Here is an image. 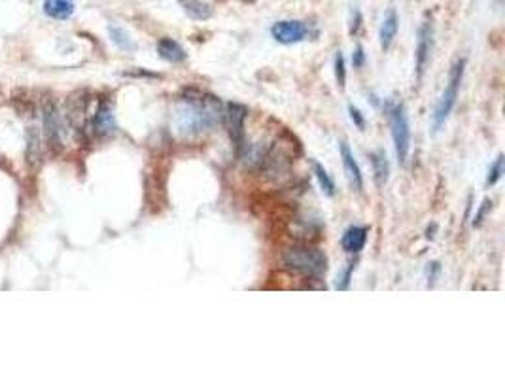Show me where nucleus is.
Returning a JSON list of instances; mask_svg holds the SVG:
<instances>
[{"label":"nucleus","instance_id":"obj_22","mask_svg":"<svg viewBox=\"0 0 505 378\" xmlns=\"http://www.w3.org/2000/svg\"><path fill=\"white\" fill-rule=\"evenodd\" d=\"M490 210H492V201H490V199H485V201H483V204H481V208L477 210L475 217H473V225H475V227H479L481 223L485 222L486 214H488Z\"/></svg>","mask_w":505,"mask_h":378},{"label":"nucleus","instance_id":"obj_13","mask_svg":"<svg viewBox=\"0 0 505 378\" xmlns=\"http://www.w3.org/2000/svg\"><path fill=\"white\" fill-rule=\"evenodd\" d=\"M157 54H159L161 59H165L167 63H173V65L184 63L188 59L186 49L173 38H161V40L157 42Z\"/></svg>","mask_w":505,"mask_h":378},{"label":"nucleus","instance_id":"obj_7","mask_svg":"<svg viewBox=\"0 0 505 378\" xmlns=\"http://www.w3.org/2000/svg\"><path fill=\"white\" fill-rule=\"evenodd\" d=\"M271 34L278 44L291 46V44H299L307 36H310V28L303 21H278L271 27Z\"/></svg>","mask_w":505,"mask_h":378},{"label":"nucleus","instance_id":"obj_4","mask_svg":"<svg viewBox=\"0 0 505 378\" xmlns=\"http://www.w3.org/2000/svg\"><path fill=\"white\" fill-rule=\"evenodd\" d=\"M390 115V127H392V138H394V148H396V156L401 165L407 163L409 151H411V123L405 112V106L401 102L392 104L388 108Z\"/></svg>","mask_w":505,"mask_h":378},{"label":"nucleus","instance_id":"obj_21","mask_svg":"<svg viewBox=\"0 0 505 378\" xmlns=\"http://www.w3.org/2000/svg\"><path fill=\"white\" fill-rule=\"evenodd\" d=\"M356 269V263H348V267L337 277V282H335V288L339 291H346L351 288V280H352V272Z\"/></svg>","mask_w":505,"mask_h":378},{"label":"nucleus","instance_id":"obj_17","mask_svg":"<svg viewBox=\"0 0 505 378\" xmlns=\"http://www.w3.org/2000/svg\"><path fill=\"white\" fill-rule=\"evenodd\" d=\"M182 6L186 14L191 15L193 19H209L212 15V10L207 4H202L201 0H182Z\"/></svg>","mask_w":505,"mask_h":378},{"label":"nucleus","instance_id":"obj_23","mask_svg":"<svg viewBox=\"0 0 505 378\" xmlns=\"http://www.w3.org/2000/svg\"><path fill=\"white\" fill-rule=\"evenodd\" d=\"M348 114H351L352 123H354V125H356V127L360 129V131H364V129H365V117H364V114H362V112H360V110H358L356 106H354V104H351V106H348Z\"/></svg>","mask_w":505,"mask_h":378},{"label":"nucleus","instance_id":"obj_8","mask_svg":"<svg viewBox=\"0 0 505 378\" xmlns=\"http://www.w3.org/2000/svg\"><path fill=\"white\" fill-rule=\"evenodd\" d=\"M339 154H341V161H343L344 174L348 178V183L352 186V189L364 191V174H362V169H360V165L354 159L351 146L344 140L339 142Z\"/></svg>","mask_w":505,"mask_h":378},{"label":"nucleus","instance_id":"obj_15","mask_svg":"<svg viewBox=\"0 0 505 378\" xmlns=\"http://www.w3.org/2000/svg\"><path fill=\"white\" fill-rule=\"evenodd\" d=\"M44 12L54 19H68L74 14V0H44Z\"/></svg>","mask_w":505,"mask_h":378},{"label":"nucleus","instance_id":"obj_16","mask_svg":"<svg viewBox=\"0 0 505 378\" xmlns=\"http://www.w3.org/2000/svg\"><path fill=\"white\" fill-rule=\"evenodd\" d=\"M312 172L316 176L318 180V186L322 189L323 193L328 197H333L337 193V188H335V182H333V178L330 176V172L323 169L322 163L318 161H312Z\"/></svg>","mask_w":505,"mask_h":378},{"label":"nucleus","instance_id":"obj_9","mask_svg":"<svg viewBox=\"0 0 505 378\" xmlns=\"http://www.w3.org/2000/svg\"><path fill=\"white\" fill-rule=\"evenodd\" d=\"M44 127H46V136L49 146L59 149L63 146V123L59 110L55 108V104L47 102L44 106Z\"/></svg>","mask_w":505,"mask_h":378},{"label":"nucleus","instance_id":"obj_25","mask_svg":"<svg viewBox=\"0 0 505 378\" xmlns=\"http://www.w3.org/2000/svg\"><path fill=\"white\" fill-rule=\"evenodd\" d=\"M354 15H356V19L352 17L351 34H356L360 31V25H362V14H360V10H354Z\"/></svg>","mask_w":505,"mask_h":378},{"label":"nucleus","instance_id":"obj_5","mask_svg":"<svg viewBox=\"0 0 505 378\" xmlns=\"http://www.w3.org/2000/svg\"><path fill=\"white\" fill-rule=\"evenodd\" d=\"M246 117H248V108L244 104H241V102H227L223 106L222 122L227 127L231 142L235 144L237 154L246 144V131H244V127H246Z\"/></svg>","mask_w":505,"mask_h":378},{"label":"nucleus","instance_id":"obj_18","mask_svg":"<svg viewBox=\"0 0 505 378\" xmlns=\"http://www.w3.org/2000/svg\"><path fill=\"white\" fill-rule=\"evenodd\" d=\"M108 33H110L112 40H114V44L120 47V49H125V51H131V49H135V42L131 40V36H129L127 31H123L122 27L110 25V27H108Z\"/></svg>","mask_w":505,"mask_h":378},{"label":"nucleus","instance_id":"obj_20","mask_svg":"<svg viewBox=\"0 0 505 378\" xmlns=\"http://www.w3.org/2000/svg\"><path fill=\"white\" fill-rule=\"evenodd\" d=\"M333 67H335L337 85H339V89H344V85H346V61H344L343 51H337L335 54V63H333Z\"/></svg>","mask_w":505,"mask_h":378},{"label":"nucleus","instance_id":"obj_14","mask_svg":"<svg viewBox=\"0 0 505 378\" xmlns=\"http://www.w3.org/2000/svg\"><path fill=\"white\" fill-rule=\"evenodd\" d=\"M371 167H373V176H375V182L377 186H384L390 178V161L384 149H375L369 154Z\"/></svg>","mask_w":505,"mask_h":378},{"label":"nucleus","instance_id":"obj_12","mask_svg":"<svg viewBox=\"0 0 505 378\" xmlns=\"http://www.w3.org/2000/svg\"><path fill=\"white\" fill-rule=\"evenodd\" d=\"M398 31H399V17H398V12L390 8L386 15H384L383 23H380V31H378V40H380V47H383L384 51L386 49H390L394 40H396V36H398Z\"/></svg>","mask_w":505,"mask_h":378},{"label":"nucleus","instance_id":"obj_6","mask_svg":"<svg viewBox=\"0 0 505 378\" xmlns=\"http://www.w3.org/2000/svg\"><path fill=\"white\" fill-rule=\"evenodd\" d=\"M431 49H433V25L431 21L426 19L418 28L417 51H415V63H417V80L424 78V72L430 65Z\"/></svg>","mask_w":505,"mask_h":378},{"label":"nucleus","instance_id":"obj_11","mask_svg":"<svg viewBox=\"0 0 505 378\" xmlns=\"http://www.w3.org/2000/svg\"><path fill=\"white\" fill-rule=\"evenodd\" d=\"M367 235H369V227L365 225H352L348 229L344 231L341 244H343V250L348 254H360L365 248L367 243Z\"/></svg>","mask_w":505,"mask_h":378},{"label":"nucleus","instance_id":"obj_3","mask_svg":"<svg viewBox=\"0 0 505 378\" xmlns=\"http://www.w3.org/2000/svg\"><path fill=\"white\" fill-rule=\"evenodd\" d=\"M464 72H465V59H458L454 63L451 68V76H449V81H447V88H444L441 99H439L438 106L433 110V115H431V127L433 131L438 133L439 129L443 127L444 122L449 120V115L456 106V101H458V93H460V85H462V80H464Z\"/></svg>","mask_w":505,"mask_h":378},{"label":"nucleus","instance_id":"obj_10","mask_svg":"<svg viewBox=\"0 0 505 378\" xmlns=\"http://www.w3.org/2000/svg\"><path fill=\"white\" fill-rule=\"evenodd\" d=\"M91 127H93L95 135L99 136H108L115 131L114 114H112V108L108 106L106 102H101L97 106L93 120H91Z\"/></svg>","mask_w":505,"mask_h":378},{"label":"nucleus","instance_id":"obj_19","mask_svg":"<svg viewBox=\"0 0 505 378\" xmlns=\"http://www.w3.org/2000/svg\"><path fill=\"white\" fill-rule=\"evenodd\" d=\"M504 172H505V159L504 156L499 154V156L494 159V163L490 165V169H488V174H486V186H488V188L496 186V183L502 180Z\"/></svg>","mask_w":505,"mask_h":378},{"label":"nucleus","instance_id":"obj_2","mask_svg":"<svg viewBox=\"0 0 505 378\" xmlns=\"http://www.w3.org/2000/svg\"><path fill=\"white\" fill-rule=\"evenodd\" d=\"M282 263L291 272H297L305 278L320 280L328 270V256L318 248L294 246V248H288L284 252Z\"/></svg>","mask_w":505,"mask_h":378},{"label":"nucleus","instance_id":"obj_24","mask_svg":"<svg viewBox=\"0 0 505 378\" xmlns=\"http://www.w3.org/2000/svg\"><path fill=\"white\" fill-rule=\"evenodd\" d=\"M352 65L354 68H362L365 65V54H364V47L358 44L356 49H354V54H352Z\"/></svg>","mask_w":505,"mask_h":378},{"label":"nucleus","instance_id":"obj_1","mask_svg":"<svg viewBox=\"0 0 505 378\" xmlns=\"http://www.w3.org/2000/svg\"><path fill=\"white\" fill-rule=\"evenodd\" d=\"M223 106L214 94L186 89L176 108L175 125L182 136H197L207 133L222 122Z\"/></svg>","mask_w":505,"mask_h":378}]
</instances>
